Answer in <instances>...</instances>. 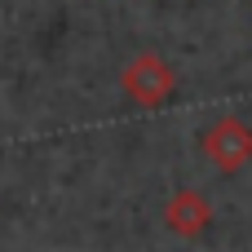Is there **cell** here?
Segmentation results:
<instances>
[{
	"label": "cell",
	"instance_id": "6da1fadb",
	"mask_svg": "<svg viewBox=\"0 0 252 252\" xmlns=\"http://www.w3.org/2000/svg\"><path fill=\"white\" fill-rule=\"evenodd\" d=\"M120 89L133 106L142 111H159L173 93H177V75L159 53H137L124 71H120Z\"/></svg>",
	"mask_w": 252,
	"mask_h": 252
},
{
	"label": "cell",
	"instance_id": "3957f363",
	"mask_svg": "<svg viewBox=\"0 0 252 252\" xmlns=\"http://www.w3.org/2000/svg\"><path fill=\"white\" fill-rule=\"evenodd\" d=\"M164 226H168L173 235H182V239H199V235L213 226V204H208V195L195 190V186L173 190L168 204H164Z\"/></svg>",
	"mask_w": 252,
	"mask_h": 252
},
{
	"label": "cell",
	"instance_id": "7a4b0ae2",
	"mask_svg": "<svg viewBox=\"0 0 252 252\" xmlns=\"http://www.w3.org/2000/svg\"><path fill=\"white\" fill-rule=\"evenodd\" d=\"M199 151L217 173H244L252 164V124L239 115H221L217 124L204 128Z\"/></svg>",
	"mask_w": 252,
	"mask_h": 252
}]
</instances>
